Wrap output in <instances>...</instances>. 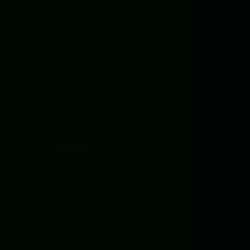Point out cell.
I'll use <instances>...</instances> for the list:
<instances>
[{
	"label": "cell",
	"mask_w": 250,
	"mask_h": 250,
	"mask_svg": "<svg viewBox=\"0 0 250 250\" xmlns=\"http://www.w3.org/2000/svg\"><path fill=\"white\" fill-rule=\"evenodd\" d=\"M86 177L100 181V177H121V151L117 147H91L86 151Z\"/></svg>",
	"instance_id": "1"
}]
</instances>
